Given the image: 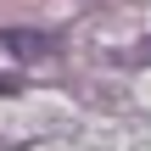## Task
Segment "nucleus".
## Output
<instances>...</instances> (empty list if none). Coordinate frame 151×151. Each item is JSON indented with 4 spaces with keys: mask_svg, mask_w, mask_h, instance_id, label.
Returning a JSON list of instances; mask_svg holds the SVG:
<instances>
[{
    "mask_svg": "<svg viewBox=\"0 0 151 151\" xmlns=\"http://www.w3.org/2000/svg\"><path fill=\"white\" fill-rule=\"evenodd\" d=\"M0 45L17 56V62H45V56H56V34H34V28H6L0 34Z\"/></svg>",
    "mask_w": 151,
    "mask_h": 151,
    "instance_id": "obj_1",
    "label": "nucleus"
},
{
    "mask_svg": "<svg viewBox=\"0 0 151 151\" xmlns=\"http://www.w3.org/2000/svg\"><path fill=\"white\" fill-rule=\"evenodd\" d=\"M11 90H17V78H0V95H11Z\"/></svg>",
    "mask_w": 151,
    "mask_h": 151,
    "instance_id": "obj_2",
    "label": "nucleus"
}]
</instances>
